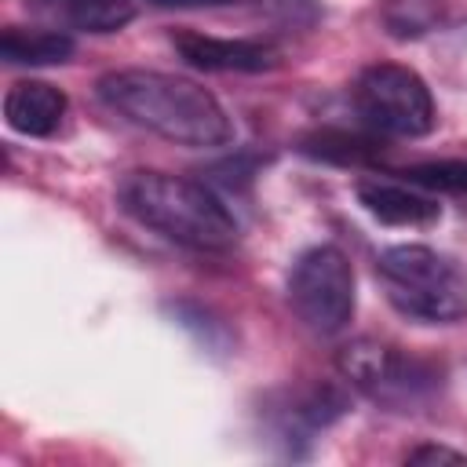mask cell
<instances>
[{"label":"cell","instance_id":"1","mask_svg":"<svg viewBox=\"0 0 467 467\" xmlns=\"http://www.w3.org/2000/svg\"><path fill=\"white\" fill-rule=\"evenodd\" d=\"M99 99L175 146L219 150L234 142V120L226 106L197 80L161 69H113L99 77Z\"/></svg>","mask_w":467,"mask_h":467},{"label":"cell","instance_id":"2","mask_svg":"<svg viewBox=\"0 0 467 467\" xmlns=\"http://www.w3.org/2000/svg\"><path fill=\"white\" fill-rule=\"evenodd\" d=\"M120 208L157 237L190 252H226L237 241L234 212L197 179L168 171H128L117 186Z\"/></svg>","mask_w":467,"mask_h":467},{"label":"cell","instance_id":"3","mask_svg":"<svg viewBox=\"0 0 467 467\" xmlns=\"http://www.w3.org/2000/svg\"><path fill=\"white\" fill-rule=\"evenodd\" d=\"M390 306L423 325H452L467 317V281L427 244H394L376 259Z\"/></svg>","mask_w":467,"mask_h":467},{"label":"cell","instance_id":"4","mask_svg":"<svg viewBox=\"0 0 467 467\" xmlns=\"http://www.w3.org/2000/svg\"><path fill=\"white\" fill-rule=\"evenodd\" d=\"M343 379L383 409H420L441 390V365L383 339H354L336 358Z\"/></svg>","mask_w":467,"mask_h":467},{"label":"cell","instance_id":"5","mask_svg":"<svg viewBox=\"0 0 467 467\" xmlns=\"http://www.w3.org/2000/svg\"><path fill=\"white\" fill-rule=\"evenodd\" d=\"M354 109L376 131L390 139H423L434 120V99L427 80L398 62H372L354 80Z\"/></svg>","mask_w":467,"mask_h":467},{"label":"cell","instance_id":"6","mask_svg":"<svg viewBox=\"0 0 467 467\" xmlns=\"http://www.w3.org/2000/svg\"><path fill=\"white\" fill-rule=\"evenodd\" d=\"M288 303L317 336H339L354 317V266L336 244L306 248L288 274Z\"/></svg>","mask_w":467,"mask_h":467},{"label":"cell","instance_id":"7","mask_svg":"<svg viewBox=\"0 0 467 467\" xmlns=\"http://www.w3.org/2000/svg\"><path fill=\"white\" fill-rule=\"evenodd\" d=\"M171 47L186 66L204 73H263L277 66V47L244 36H208L197 29H179L171 33Z\"/></svg>","mask_w":467,"mask_h":467},{"label":"cell","instance_id":"8","mask_svg":"<svg viewBox=\"0 0 467 467\" xmlns=\"http://www.w3.org/2000/svg\"><path fill=\"white\" fill-rule=\"evenodd\" d=\"M347 412V394L336 383H310L299 390H281V401L270 409V420L277 423V434L292 441L306 438L314 431H325Z\"/></svg>","mask_w":467,"mask_h":467},{"label":"cell","instance_id":"9","mask_svg":"<svg viewBox=\"0 0 467 467\" xmlns=\"http://www.w3.org/2000/svg\"><path fill=\"white\" fill-rule=\"evenodd\" d=\"M26 11L62 33H120L135 18L131 0H26Z\"/></svg>","mask_w":467,"mask_h":467},{"label":"cell","instance_id":"10","mask_svg":"<svg viewBox=\"0 0 467 467\" xmlns=\"http://www.w3.org/2000/svg\"><path fill=\"white\" fill-rule=\"evenodd\" d=\"M354 193L361 208L387 226H434L441 219L438 201L412 190L409 182H390L376 175V179H358Z\"/></svg>","mask_w":467,"mask_h":467},{"label":"cell","instance_id":"11","mask_svg":"<svg viewBox=\"0 0 467 467\" xmlns=\"http://www.w3.org/2000/svg\"><path fill=\"white\" fill-rule=\"evenodd\" d=\"M66 117V95L47 80H18L4 95V120L11 131L47 139Z\"/></svg>","mask_w":467,"mask_h":467},{"label":"cell","instance_id":"12","mask_svg":"<svg viewBox=\"0 0 467 467\" xmlns=\"http://www.w3.org/2000/svg\"><path fill=\"white\" fill-rule=\"evenodd\" d=\"M73 55V36L62 29H22L7 26L0 33V58L7 66H55Z\"/></svg>","mask_w":467,"mask_h":467},{"label":"cell","instance_id":"13","mask_svg":"<svg viewBox=\"0 0 467 467\" xmlns=\"http://www.w3.org/2000/svg\"><path fill=\"white\" fill-rule=\"evenodd\" d=\"M299 150L314 161H332V164H365L379 157V142L372 135H358L347 128H317L299 139Z\"/></svg>","mask_w":467,"mask_h":467},{"label":"cell","instance_id":"14","mask_svg":"<svg viewBox=\"0 0 467 467\" xmlns=\"http://www.w3.org/2000/svg\"><path fill=\"white\" fill-rule=\"evenodd\" d=\"M379 22L394 40H416L445 22V0H383Z\"/></svg>","mask_w":467,"mask_h":467},{"label":"cell","instance_id":"15","mask_svg":"<svg viewBox=\"0 0 467 467\" xmlns=\"http://www.w3.org/2000/svg\"><path fill=\"white\" fill-rule=\"evenodd\" d=\"M394 175H398L401 182H409V186L441 190V193H467V161H460V157L405 164V168H398Z\"/></svg>","mask_w":467,"mask_h":467},{"label":"cell","instance_id":"16","mask_svg":"<svg viewBox=\"0 0 467 467\" xmlns=\"http://www.w3.org/2000/svg\"><path fill=\"white\" fill-rule=\"evenodd\" d=\"M405 460H409V463H467L463 452L445 449V445H420V449H412Z\"/></svg>","mask_w":467,"mask_h":467},{"label":"cell","instance_id":"17","mask_svg":"<svg viewBox=\"0 0 467 467\" xmlns=\"http://www.w3.org/2000/svg\"><path fill=\"white\" fill-rule=\"evenodd\" d=\"M157 7H215V4H230V0H150Z\"/></svg>","mask_w":467,"mask_h":467}]
</instances>
